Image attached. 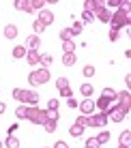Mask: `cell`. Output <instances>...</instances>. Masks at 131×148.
Here are the masks:
<instances>
[{"instance_id":"obj_1","label":"cell","mask_w":131,"mask_h":148,"mask_svg":"<svg viewBox=\"0 0 131 148\" xmlns=\"http://www.w3.org/2000/svg\"><path fill=\"white\" fill-rule=\"evenodd\" d=\"M110 24H112V30H118V32H120V28H127L129 26V2H127V0L120 2L118 11L112 13Z\"/></svg>"},{"instance_id":"obj_2","label":"cell","mask_w":131,"mask_h":148,"mask_svg":"<svg viewBox=\"0 0 131 148\" xmlns=\"http://www.w3.org/2000/svg\"><path fill=\"white\" fill-rule=\"evenodd\" d=\"M13 99L15 101H19V103H28L30 108H32V105H39V99H41V97H39V92H34V90H24V88H15L13 90Z\"/></svg>"},{"instance_id":"obj_3","label":"cell","mask_w":131,"mask_h":148,"mask_svg":"<svg viewBox=\"0 0 131 148\" xmlns=\"http://www.w3.org/2000/svg\"><path fill=\"white\" fill-rule=\"evenodd\" d=\"M26 118L30 122H34V125H43V122L47 120V110H41L39 105H32V108H28V112H26Z\"/></svg>"},{"instance_id":"obj_4","label":"cell","mask_w":131,"mask_h":148,"mask_svg":"<svg viewBox=\"0 0 131 148\" xmlns=\"http://www.w3.org/2000/svg\"><path fill=\"white\" fill-rule=\"evenodd\" d=\"M49 79H52V75H49L47 69H37V71H32V73L28 75V82H30L32 86H37V84H47Z\"/></svg>"},{"instance_id":"obj_5","label":"cell","mask_w":131,"mask_h":148,"mask_svg":"<svg viewBox=\"0 0 131 148\" xmlns=\"http://www.w3.org/2000/svg\"><path fill=\"white\" fill-rule=\"evenodd\" d=\"M127 114H129V108H123V105H116V108L108 110V118L114 122H123V118H127Z\"/></svg>"},{"instance_id":"obj_6","label":"cell","mask_w":131,"mask_h":148,"mask_svg":"<svg viewBox=\"0 0 131 148\" xmlns=\"http://www.w3.org/2000/svg\"><path fill=\"white\" fill-rule=\"evenodd\" d=\"M108 112H101V114H93L88 116V125L86 127H97V129H101V127L108 125Z\"/></svg>"},{"instance_id":"obj_7","label":"cell","mask_w":131,"mask_h":148,"mask_svg":"<svg viewBox=\"0 0 131 148\" xmlns=\"http://www.w3.org/2000/svg\"><path fill=\"white\" fill-rule=\"evenodd\" d=\"M93 15H97V17L99 19H101V22L103 24H110V19H112V11H110V9L108 7H105V4L101 2V4H99V9H97V11H95Z\"/></svg>"},{"instance_id":"obj_8","label":"cell","mask_w":131,"mask_h":148,"mask_svg":"<svg viewBox=\"0 0 131 148\" xmlns=\"http://www.w3.org/2000/svg\"><path fill=\"white\" fill-rule=\"evenodd\" d=\"M37 19L43 24L45 28L52 26V24H54V11H47V9H43V11H39V17H37Z\"/></svg>"},{"instance_id":"obj_9","label":"cell","mask_w":131,"mask_h":148,"mask_svg":"<svg viewBox=\"0 0 131 148\" xmlns=\"http://www.w3.org/2000/svg\"><path fill=\"white\" fill-rule=\"evenodd\" d=\"M78 108H80V112H82V116H90L95 112V101L93 99H84L82 103H78Z\"/></svg>"},{"instance_id":"obj_10","label":"cell","mask_w":131,"mask_h":148,"mask_svg":"<svg viewBox=\"0 0 131 148\" xmlns=\"http://www.w3.org/2000/svg\"><path fill=\"white\" fill-rule=\"evenodd\" d=\"M26 60L30 67H37V64H41V54L37 52V49H28L26 52Z\"/></svg>"},{"instance_id":"obj_11","label":"cell","mask_w":131,"mask_h":148,"mask_svg":"<svg viewBox=\"0 0 131 148\" xmlns=\"http://www.w3.org/2000/svg\"><path fill=\"white\" fill-rule=\"evenodd\" d=\"M13 7L17 9V11H24V13H34L32 11V2H30V0H15Z\"/></svg>"},{"instance_id":"obj_12","label":"cell","mask_w":131,"mask_h":148,"mask_svg":"<svg viewBox=\"0 0 131 148\" xmlns=\"http://www.w3.org/2000/svg\"><path fill=\"white\" fill-rule=\"evenodd\" d=\"M101 4V0H86L84 2V13H95Z\"/></svg>"},{"instance_id":"obj_13","label":"cell","mask_w":131,"mask_h":148,"mask_svg":"<svg viewBox=\"0 0 131 148\" xmlns=\"http://www.w3.org/2000/svg\"><path fill=\"white\" fill-rule=\"evenodd\" d=\"M26 45H28V49H39L41 39H39L37 34H30V37H26Z\"/></svg>"},{"instance_id":"obj_14","label":"cell","mask_w":131,"mask_h":148,"mask_svg":"<svg viewBox=\"0 0 131 148\" xmlns=\"http://www.w3.org/2000/svg\"><path fill=\"white\" fill-rule=\"evenodd\" d=\"M129 90H123V92H116V99H118V105L123 108H129Z\"/></svg>"},{"instance_id":"obj_15","label":"cell","mask_w":131,"mask_h":148,"mask_svg":"<svg viewBox=\"0 0 131 148\" xmlns=\"http://www.w3.org/2000/svg\"><path fill=\"white\" fill-rule=\"evenodd\" d=\"M95 108H99L101 112H108L110 110V101L105 99V97H99V99L95 101Z\"/></svg>"},{"instance_id":"obj_16","label":"cell","mask_w":131,"mask_h":148,"mask_svg":"<svg viewBox=\"0 0 131 148\" xmlns=\"http://www.w3.org/2000/svg\"><path fill=\"white\" fill-rule=\"evenodd\" d=\"M26 52H28V49L26 47H24V45H15V47H13V58H26Z\"/></svg>"},{"instance_id":"obj_17","label":"cell","mask_w":131,"mask_h":148,"mask_svg":"<svg viewBox=\"0 0 131 148\" xmlns=\"http://www.w3.org/2000/svg\"><path fill=\"white\" fill-rule=\"evenodd\" d=\"M4 37H7V39H15V37H17V26H13V24L4 26Z\"/></svg>"},{"instance_id":"obj_18","label":"cell","mask_w":131,"mask_h":148,"mask_svg":"<svg viewBox=\"0 0 131 148\" xmlns=\"http://www.w3.org/2000/svg\"><path fill=\"white\" fill-rule=\"evenodd\" d=\"M129 142H131V131H123L118 137V144L120 146H129Z\"/></svg>"},{"instance_id":"obj_19","label":"cell","mask_w":131,"mask_h":148,"mask_svg":"<svg viewBox=\"0 0 131 148\" xmlns=\"http://www.w3.org/2000/svg\"><path fill=\"white\" fill-rule=\"evenodd\" d=\"M4 148H19V140L13 135H9L7 140H4Z\"/></svg>"},{"instance_id":"obj_20","label":"cell","mask_w":131,"mask_h":148,"mask_svg":"<svg viewBox=\"0 0 131 148\" xmlns=\"http://www.w3.org/2000/svg\"><path fill=\"white\" fill-rule=\"evenodd\" d=\"M101 97H105V99H108L110 103H112V101L116 99V90H114V88H103V92H101Z\"/></svg>"},{"instance_id":"obj_21","label":"cell","mask_w":131,"mask_h":148,"mask_svg":"<svg viewBox=\"0 0 131 148\" xmlns=\"http://www.w3.org/2000/svg\"><path fill=\"white\" fill-rule=\"evenodd\" d=\"M56 122H58V120H52V118H47V120L43 122L45 131H47V133H54V131H56Z\"/></svg>"},{"instance_id":"obj_22","label":"cell","mask_w":131,"mask_h":148,"mask_svg":"<svg viewBox=\"0 0 131 148\" xmlns=\"http://www.w3.org/2000/svg\"><path fill=\"white\" fill-rule=\"evenodd\" d=\"M62 64L64 67H73L75 64V54H64L62 56Z\"/></svg>"},{"instance_id":"obj_23","label":"cell","mask_w":131,"mask_h":148,"mask_svg":"<svg viewBox=\"0 0 131 148\" xmlns=\"http://www.w3.org/2000/svg\"><path fill=\"white\" fill-rule=\"evenodd\" d=\"M95 140H97L99 144H108V140H110V131H99V135L95 137Z\"/></svg>"},{"instance_id":"obj_24","label":"cell","mask_w":131,"mask_h":148,"mask_svg":"<svg viewBox=\"0 0 131 148\" xmlns=\"http://www.w3.org/2000/svg\"><path fill=\"white\" fill-rule=\"evenodd\" d=\"M80 92L86 97V99H90V95H93V86H90V84H82V86H80Z\"/></svg>"},{"instance_id":"obj_25","label":"cell","mask_w":131,"mask_h":148,"mask_svg":"<svg viewBox=\"0 0 131 148\" xmlns=\"http://www.w3.org/2000/svg\"><path fill=\"white\" fill-rule=\"evenodd\" d=\"M69 133H71L73 137H80V135L84 133V127H80V125H75V122H73V127L69 129Z\"/></svg>"},{"instance_id":"obj_26","label":"cell","mask_w":131,"mask_h":148,"mask_svg":"<svg viewBox=\"0 0 131 148\" xmlns=\"http://www.w3.org/2000/svg\"><path fill=\"white\" fill-rule=\"evenodd\" d=\"M30 2H32V11H43L45 9V0H30Z\"/></svg>"},{"instance_id":"obj_27","label":"cell","mask_w":131,"mask_h":148,"mask_svg":"<svg viewBox=\"0 0 131 148\" xmlns=\"http://www.w3.org/2000/svg\"><path fill=\"white\" fill-rule=\"evenodd\" d=\"M71 34H82V30H84V26H82V22H73L71 24Z\"/></svg>"},{"instance_id":"obj_28","label":"cell","mask_w":131,"mask_h":148,"mask_svg":"<svg viewBox=\"0 0 131 148\" xmlns=\"http://www.w3.org/2000/svg\"><path fill=\"white\" fill-rule=\"evenodd\" d=\"M62 49H64V54H73L75 52V43H73V41H64Z\"/></svg>"},{"instance_id":"obj_29","label":"cell","mask_w":131,"mask_h":148,"mask_svg":"<svg viewBox=\"0 0 131 148\" xmlns=\"http://www.w3.org/2000/svg\"><path fill=\"white\" fill-rule=\"evenodd\" d=\"M71 37H73V34H71V30H69V28L60 30V41H62V43H64V41H71Z\"/></svg>"},{"instance_id":"obj_30","label":"cell","mask_w":131,"mask_h":148,"mask_svg":"<svg viewBox=\"0 0 131 148\" xmlns=\"http://www.w3.org/2000/svg\"><path fill=\"white\" fill-rule=\"evenodd\" d=\"M52 56H49V54H41V64H43V69H47L49 67V64H52Z\"/></svg>"},{"instance_id":"obj_31","label":"cell","mask_w":131,"mask_h":148,"mask_svg":"<svg viewBox=\"0 0 131 148\" xmlns=\"http://www.w3.org/2000/svg\"><path fill=\"white\" fill-rule=\"evenodd\" d=\"M58 108H60L58 99H49V103H47V112H58Z\"/></svg>"},{"instance_id":"obj_32","label":"cell","mask_w":131,"mask_h":148,"mask_svg":"<svg viewBox=\"0 0 131 148\" xmlns=\"http://www.w3.org/2000/svg\"><path fill=\"white\" fill-rule=\"evenodd\" d=\"M32 28H34V34H37V37H39V34H41V32H43V30H45V26H43V24H41V22H39V19H34V24H32Z\"/></svg>"},{"instance_id":"obj_33","label":"cell","mask_w":131,"mask_h":148,"mask_svg":"<svg viewBox=\"0 0 131 148\" xmlns=\"http://www.w3.org/2000/svg\"><path fill=\"white\" fill-rule=\"evenodd\" d=\"M56 86H58V90L67 88V86H69V77H58L56 79Z\"/></svg>"},{"instance_id":"obj_34","label":"cell","mask_w":131,"mask_h":148,"mask_svg":"<svg viewBox=\"0 0 131 148\" xmlns=\"http://www.w3.org/2000/svg\"><path fill=\"white\" fill-rule=\"evenodd\" d=\"M26 112H28L26 105H19V108L15 110V116H17V118H26Z\"/></svg>"},{"instance_id":"obj_35","label":"cell","mask_w":131,"mask_h":148,"mask_svg":"<svg viewBox=\"0 0 131 148\" xmlns=\"http://www.w3.org/2000/svg\"><path fill=\"white\" fill-rule=\"evenodd\" d=\"M82 73H84V77H93V75H95V67H93V64H86Z\"/></svg>"},{"instance_id":"obj_36","label":"cell","mask_w":131,"mask_h":148,"mask_svg":"<svg viewBox=\"0 0 131 148\" xmlns=\"http://www.w3.org/2000/svg\"><path fill=\"white\" fill-rule=\"evenodd\" d=\"M84 148H99V142L95 140V137H88L86 144H84Z\"/></svg>"},{"instance_id":"obj_37","label":"cell","mask_w":131,"mask_h":148,"mask_svg":"<svg viewBox=\"0 0 131 148\" xmlns=\"http://www.w3.org/2000/svg\"><path fill=\"white\" fill-rule=\"evenodd\" d=\"M93 19H95L93 13H82V26H84V24H90Z\"/></svg>"},{"instance_id":"obj_38","label":"cell","mask_w":131,"mask_h":148,"mask_svg":"<svg viewBox=\"0 0 131 148\" xmlns=\"http://www.w3.org/2000/svg\"><path fill=\"white\" fill-rule=\"evenodd\" d=\"M75 125L86 127V125H88V116H78V118H75Z\"/></svg>"},{"instance_id":"obj_39","label":"cell","mask_w":131,"mask_h":148,"mask_svg":"<svg viewBox=\"0 0 131 148\" xmlns=\"http://www.w3.org/2000/svg\"><path fill=\"white\" fill-rule=\"evenodd\" d=\"M60 97H67V99H71V97H73L71 86H67V88H62V90H60Z\"/></svg>"},{"instance_id":"obj_40","label":"cell","mask_w":131,"mask_h":148,"mask_svg":"<svg viewBox=\"0 0 131 148\" xmlns=\"http://www.w3.org/2000/svg\"><path fill=\"white\" fill-rule=\"evenodd\" d=\"M118 30H112V28H110V41H118Z\"/></svg>"},{"instance_id":"obj_41","label":"cell","mask_w":131,"mask_h":148,"mask_svg":"<svg viewBox=\"0 0 131 148\" xmlns=\"http://www.w3.org/2000/svg\"><path fill=\"white\" fill-rule=\"evenodd\" d=\"M67 105H69V108L73 110V108H78V101H75L73 97H71V99H67Z\"/></svg>"},{"instance_id":"obj_42","label":"cell","mask_w":131,"mask_h":148,"mask_svg":"<svg viewBox=\"0 0 131 148\" xmlns=\"http://www.w3.org/2000/svg\"><path fill=\"white\" fill-rule=\"evenodd\" d=\"M108 7H114V9H118V7H120V2H118V0H110V2H108Z\"/></svg>"},{"instance_id":"obj_43","label":"cell","mask_w":131,"mask_h":148,"mask_svg":"<svg viewBox=\"0 0 131 148\" xmlns=\"http://www.w3.org/2000/svg\"><path fill=\"white\" fill-rule=\"evenodd\" d=\"M54 148H69V146L64 144V142H56V144H54Z\"/></svg>"},{"instance_id":"obj_44","label":"cell","mask_w":131,"mask_h":148,"mask_svg":"<svg viewBox=\"0 0 131 148\" xmlns=\"http://www.w3.org/2000/svg\"><path fill=\"white\" fill-rule=\"evenodd\" d=\"M13 131H17V125H11V127H9V135H13Z\"/></svg>"},{"instance_id":"obj_45","label":"cell","mask_w":131,"mask_h":148,"mask_svg":"<svg viewBox=\"0 0 131 148\" xmlns=\"http://www.w3.org/2000/svg\"><path fill=\"white\" fill-rule=\"evenodd\" d=\"M7 112V103H0V114H4Z\"/></svg>"},{"instance_id":"obj_46","label":"cell","mask_w":131,"mask_h":148,"mask_svg":"<svg viewBox=\"0 0 131 148\" xmlns=\"http://www.w3.org/2000/svg\"><path fill=\"white\" fill-rule=\"evenodd\" d=\"M118 148H129V146H120V144H118Z\"/></svg>"},{"instance_id":"obj_47","label":"cell","mask_w":131,"mask_h":148,"mask_svg":"<svg viewBox=\"0 0 131 148\" xmlns=\"http://www.w3.org/2000/svg\"><path fill=\"white\" fill-rule=\"evenodd\" d=\"M0 148H2V142H0Z\"/></svg>"},{"instance_id":"obj_48","label":"cell","mask_w":131,"mask_h":148,"mask_svg":"<svg viewBox=\"0 0 131 148\" xmlns=\"http://www.w3.org/2000/svg\"><path fill=\"white\" fill-rule=\"evenodd\" d=\"M45 148H49V146H45Z\"/></svg>"}]
</instances>
